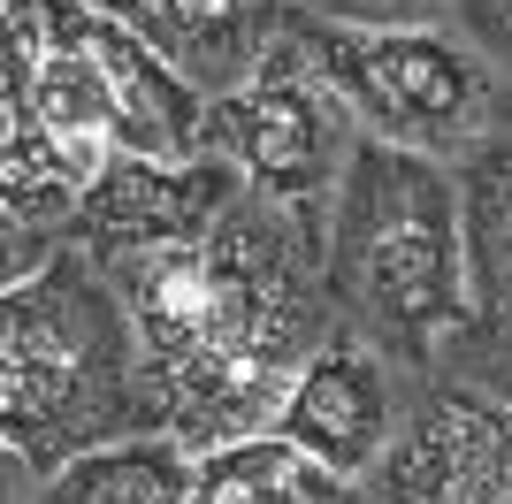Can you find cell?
I'll list each match as a JSON object with an SVG mask.
<instances>
[{
	"label": "cell",
	"mask_w": 512,
	"mask_h": 504,
	"mask_svg": "<svg viewBox=\"0 0 512 504\" xmlns=\"http://www.w3.org/2000/svg\"><path fill=\"white\" fill-rule=\"evenodd\" d=\"M100 268L138 321L153 428L192 459L268 436L299 367L344 329L321 268V230L260 199L253 184L207 230Z\"/></svg>",
	"instance_id": "obj_1"
},
{
	"label": "cell",
	"mask_w": 512,
	"mask_h": 504,
	"mask_svg": "<svg viewBox=\"0 0 512 504\" xmlns=\"http://www.w3.org/2000/svg\"><path fill=\"white\" fill-rule=\"evenodd\" d=\"M0 436L39 482L85 451L161 436L138 321L85 245H62L0 298Z\"/></svg>",
	"instance_id": "obj_2"
},
{
	"label": "cell",
	"mask_w": 512,
	"mask_h": 504,
	"mask_svg": "<svg viewBox=\"0 0 512 504\" xmlns=\"http://www.w3.org/2000/svg\"><path fill=\"white\" fill-rule=\"evenodd\" d=\"M321 268L360 344L406 375H436L467 314V207L451 161L360 130L321 230Z\"/></svg>",
	"instance_id": "obj_3"
},
{
	"label": "cell",
	"mask_w": 512,
	"mask_h": 504,
	"mask_svg": "<svg viewBox=\"0 0 512 504\" xmlns=\"http://www.w3.org/2000/svg\"><path fill=\"white\" fill-rule=\"evenodd\" d=\"M291 31L314 54V69L344 92V107L367 123V138L459 161L490 130V107H497L490 62L436 23L383 31V23H337L321 8H299Z\"/></svg>",
	"instance_id": "obj_4"
},
{
	"label": "cell",
	"mask_w": 512,
	"mask_h": 504,
	"mask_svg": "<svg viewBox=\"0 0 512 504\" xmlns=\"http://www.w3.org/2000/svg\"><path fill=\"white\" fill-rule=\"evenodd\" d=\"M207 146L222 161H237V176L260 199H276V207L306 214L314 230H329L344 161L360 146V115L344 107V92L314 69V54L291 31L245 84L207 100Z\"/></svg>",
	"instance_id": "obj_5"
},
{
	"label": "cell",
	"mask_w": 512,
	"mask_h": 504,
	"mask_svg": "<svg viewBox=\"0 0 512 504\" xmlns=\"http://www.w3.org/2000/svg\"><path fill=\"white\" fill-rule=\"evenodd\" d=\"M375 504H512V405L451 375L406 390L390 459L367 474Z\"/></svg>",
	"instance_id": "obj_6"
},
{
	"label": "cell",
	"mask_w": 512,
	"mask_h": 504,
	"mask_svg": "<svg viewBox=\"0 0 512 504\" xmlns=\"http://www.w3.org/2000/svg\"><path fill=\"white\" fill-rule=\"evenodd\" d=\"M46 62V0H8V77H0V207H8V283L46 268L77 230L85 168L62 153V138L31 107V69Z\"/></svg>",
	"instance_id": "obj_7"
},
{
	"label": "cell",
	"mask_w": 512,
	"mask_h": 504,
	"mask_svg": "<svg viewBox=\"0 0 512 504\" xmlns=\"http://www.w3.org/2000/svg\"><path fill=\"white\" fill-rule=\"evenodd\" d=\"M459 207H467V314L436 375L512 405V130H482L459 153Z\"/></svg>",
	"instance_id": "obj_8"
},
{
	"label": "cell",
	"mask_w": 512,
	"mask_h": 504,
	"mask_svg": "<svg viewBox=\"0 0 512 504\" xmlns=\"http://www.w3.org/2000/svg\"><path fill=\"white\" fill-rule=\"evenodd\" d=\"M46 46L77 54L107 77L115 107H123V153L146 161H199L207 146V92L184 69H169L130 23H115L92 0H46Z\"/></svg>",
	"instance_id": "obj_9"
},
{
	"label": "cell",
	"mask_w": 512,
	"mask_h": 504,
	"mask_svg": "<svg viewBox=\"0 0 512 504\" xmlns=\"http://www.w3.org/2000/svg\"><path fill=\"white\" fill-rule=\"evenodd\" d=\"M398 420H406V398H398V382H390V359L375 352V344H360L352 329H337L299 367V382H291V398L276 405V428H268V436L299 443L306 459H321L329 474H344V482H367V474L390 459Z\"/></svg>",
	"instance_id": "obj_10"
},
{
	"label": "cell",
	"mask_w": 512,
	"mask_h": 504,
	"mask_svg": "<svg viewBox=\"0 0 512 504\" xmlns=\"http://www.w3.org/2000/svg\"><path fill=\"white\" fill-rule=\"evenodd\" d=\"M245 191L237 161L199 153V161H146V153H115L92 176L85 207L69 245H85L92 260H123L146 245H176V237L207 230L214 214H230V199Z\"/></svg>",
	"instance_id": "obj_11"
},
{
	"label": "cell",
	"mask_w": 512,
	"mask_h": 504,
	"mask_svg": "<svg viewBox=\"0 0 512 504\" xmlns=\"http://www.w3.org/2000/svg\"><path fill=\"white\" fill-rule=\"evenodd\" d=\"M115 23H130L138 39L169 69L199 84V92H230L245 84L299 23V0H92Z\"/></svg>",
	"instance_id": "obj_12"
},
{
	"label": "cell",
	"mask_w": 512,
	"mask_h": 504,
	"mask_svg": "<svg viewBox=\"0 0 512 504\" xmlns=\"http://www.w3.org/2000/svg\"><path fill=\"white\" fill-rule=\"evenodd\" d=\"M184 504H375L367 482H344L321 459H306L283 436H245L222 451H199Z\"/></svg>",
	"instance_id": "obj_13"
},
{
	"label": "cell",
	"mask_w": 512,
	"mask_h": 504,
	"mask_svg": "<svg viewBox=\"0 0 512 504\" xmlns=\"http://www.w3.org/2000/svg\"><path fill=\"white\" fill-rule=\"evenodd\" d=\"M192 451L169 436H130L69 459L62 474H46L31 504H184L192 497Z\"/></svg>",
	"instance_id": "obj_14"
},
{
	"label": "cell",
	"mask_w": 512,
	"mask_h": 504,
	"mask_svg": "<svg viewBox=\"0 0 512 504\" xmlns=\"http://www.w3.org/2000/svg\"><path fill=\"white\" fill-rule=\"evenodd\" d=\"M451 16H459V39L490 69H512V0H451Z\"/></svg>",
	"instance_id": "obj_15"
},
{
	"label": "cell",
	"mask_w": 512,
	"mask_h": 504,
	"mask_svg": "<svg viewBox=\"0 0 512 504\" xmlns=\"http://www.w3.org/2000/svg\"><path fill=\"white\" fill-rule=\"evenodd\" d=\"M337 23H383V31H421V23L451 16V0H314Z\"/></svg>",
	"instance_id": "obj_16"
},
{
	"label": "cell",
	"mask_w": 512,
	"mask_h": 504,
	"mask_svg": "<svg viewBox=\"0 0 512 504\" xmlns=\"http://www.w3.org/2000/svg\"><path fill=\"white\" fill-rule=\"evenodd\" d=\"M490 123H497V130H512V92H497V107H490Z\"/></svg>",
	"instance_id": "obj_17"
}]
</instances>
